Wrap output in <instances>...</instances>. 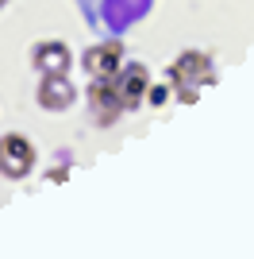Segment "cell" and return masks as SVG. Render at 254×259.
Returning a JSON list of instances; mask_svg holds the SVG:
<instances>
[{
	"mask_svg": "<svg viewBox=\"0 0 254 259\" xmlns=\"http://www.w3.org/2000/svg\"><path fill=\"white\" fill-rule=\"evenodd\" d=\"M204 81H212V58H204V54H197V51L181 54L177 62L169 66V85L181 89L185 101L197 97V85H204Z\"/></svg>",
	"mask_w": 254,
	"mask_h": 259,
	"instance_id": "obj_1",
	"label": "cell"
},
{
	"mask_svg": "<svg viewBox=\"0 0 254 259\" xmlns=\"http://www.w3.org/2000/svg\"><path fill=\"white\" fill-rule=\"evenodd\" d=\"M35 166V147L23 136H4L0 140V174L4 178H27Z\"/></svg>",
	"mask_w": 254,
	"mask_h": 259,
	"instance_id": "obj_2",
	"label": "cell"
},
{
	"mask_svg": "<svg viewBox=\"0 0 254 259\" xmlns=\"http://www.w3.org/2000/svg\"><path fill=\"white\" fill-rule=\"evenodd\" d=\"M112 89L119 93L123 108H135L139 101H143V93L150 89V70L143 62H123L116 70V77H112Z\"/></svg>",
	"mask_w": 254,
	"mask_h": 259,
	"instance_id": "obj_3",
	"label": "cell"
},
{
	"mask_svg": "<svg viewBox=\"0 0 254 259\" xmlns=\"http://www.w3.org/2000/svg\"><path fill=\"white\" fill-rule=\"evenodd\" d=\"M81 62L96 81H112L116 70L123 66V43H116V39H112V43H96V47H89V51L81 54Z\"/></svg>",
	"mask_w": 254,
	"mask_h": 259,
	"instance_id": "obj_4",
	"label": "cell"
},
{
	"mask_svg": "<svg viewBox=\"0 0 254 259\" xmlns=\"http://www.w3.org/2000/svg\"><path fill=\"white\" fill-rule=\"evenodd\" d=\"M89 112H93L96 124H116L119 120L123 101H119V93L112 89V81H96V85L89 89Z\"/></svg>",
	"mask_w": 254,
	"mask_h": 259,
	"instance_id": "obj_5",
	"label": "cell"
},
{
	"mask_svg": "<svg viewBox=\"0 0 254 259\" xmlns=\"http://www.w3.org/2000/svg\"><path fill=\"white\" fill-rule=\"evenodd\" d=\"M74 85L66 81V74H46L42 77V85H39V101L42 108H54V112H62V108L74 105Z\"/></svg>",
	"mask_w": 254,
	"mask_h": 259,
	"instance_id": "obj_6",
	"label": "cell"
},
{
	"mask_svg": "<svg viewBox=\"0 0 254 259\" xmlns=\"http://www.w3.org/2000/svg\"><path fill=\"white\" fill-rule=\"evenodd\" d=\"M31 62L39 66L42 74H66L70 70V51L62 43H39L31 54Z\"/></svg>",
	"mask_w": 254,
	"mask_h": 259,
	"instance_id": "obj_7",
	"label": "cell"
}]
</instances>
